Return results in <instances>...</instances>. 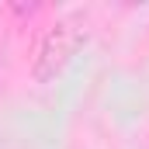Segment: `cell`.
Returning a JSON list of instances; mask_svg holds the SVG:
<instances>
[{
    "label": "cell",
    "instance_id": "obj_1",
    "mask_svg": "<svg viewBox=\"0 0 149 149\" xmlns=\"http://www.w3.org/2000/svg\"><path fill=\"white\" fill-rule=\"evenodd\" d=\"M80 42H83V28L76 21H56L45 31L42 45H38V56H35V70L31 73H35L38 83H49V80H56L63 73Z\"/></svg>",
    "mask_w": 149,
    "mask_h": 149
}]
</instances>
